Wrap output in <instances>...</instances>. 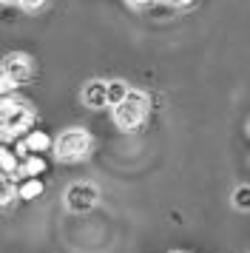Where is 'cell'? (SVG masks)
<instances>
[{"instance_id": "cell-16", "label": "cell", "mask_w": 250, "mask_h": 253, "mask_svg": "<svg viewBox=\"0 0 250 253\" xmlns=\"http://www.w3.org/2000/svg\"><path fill=\"white\" fill-rule=\"evenodd\" d=\"M193 0H179V6H191Z\"/></svg>"}, {"instance_id": "cell-3", "label": "cell", "mask_w": 250, "mask_h": 253, "mask_svg": "<svg viewBox=\"0 0 250 253\" xmlns=\"http://www.w3.org/2000/svg\"><path fill=\"white\" fill-rule=\"evenodd\" d=\"M88 148H91V137L85 131H77V128L60 134V139H57V157H60V160H68V162L83 160V157L88 154Z\"/></svg>"}, {"instance_id": "cell-14", "label": "cell", "mask_w": 250, "mask_h": 253, "mask_svg": "<svg viewBox=\"0 0 250 253\" xmlns=\"http://www.w3.org/2000/svg\"><path fill=\"white\" fill-rule=\"evenodd\" d=\"M43 3H45V0H20V6H23V9H40Z\"/></svg>"}, {"instance_id": "cell-6", "label": "cell", "mask_w": 250, "mask_h": 253, "mask_svg": "<svg viewBox=\"0 0 250 253\" xmlns=\"http://www.w3.org/2000/svg\"><path fill=\"white\" fill-rule=\"evenodd\" d=\"M83 100L88 108H102L108 105V83H88L85 91H83Z\"/></svg>"}, {"instance_id": "cell-13", "label": "cell", "mask_w": 250, "mask_h": 253, "mask_svg": "<svg viewBox=\"0 0 250 253\" xmlns=\"http://www.w3.org/2000/svg\"><path fill=\"white\" fill-rule=\"evenodd\" d=\"M11 196H14V185H11V176H9V173H3V196H0V202H3V205H9Z\"/></svg>"}, {"instance_id": "cell-11", "label": "cell", "mask_w": 250, "mask_h": 253, "mask_svg": "<svg viewBox=\"0 0 250 253\" xmlns=\"http://www.w3.org/2000/svg\"><path fill=\"white\" fill-rule=\"evenodd\" d=\"M233 205L242 208V211H248L250 208V185H242V188L233 191Z\"/></svg>"}, {"instance_id": "cell-9", "label": "cell", "mask_w": 250, "mask_h": 253, "mask_svg": "<svg viewBox=\"0 0 250 253\" xmlns=\"http://www.w3.org/2000/svg\"><path fill=\"white\" fill-rule=\"evenodd\" d=\"M45 171V160L40 157V154H26V162H23L20 173H26V176H37V173Z\"/></svg>"}, {"instance_id": "cell-1", "label": "cell", "mask_w": 250, "mask_h": 253, "mask_svg": "<svg viewBox=\"0 0 250 253\" xmlns=\"http://www.w3.org/2000/svg\"><path fill=\"white\" fill-rule=\"evenodd\" d=\"M148 114V97L142 91H131L125 97L123 103L114 108V120H117V126L125 128V131H134Z\"/></svg>"}, {"instance_id": "cell-7", "label": "cell", "mask_w": 250, "mask_h": 253, "mask_svg": "<svg viewBox=\"0 0 250 253\" xmlns=\"http://www.w3.org/2000/svg\"><path fill=\"white\" fill-rule=\"evenodd\" d=\"M26 148H29V154H43V151L51 148V137L45 131H40V128H32L26 134Z\"/></svg>"}, {"instance_id": "cell-15", "label": "cell", "mask_w": 250, "mask_h": 253, "mask_svg": "<svg viewBox=\"0 0 250 253\" xmlns=\"http://www.w3.org/2000/svg\"><path fill=\"white\" fill-rule=\"evenodd\" d=\"M159 3H168V6H179V0H159Z\"/></svg>"}, {"instance_id": "cell-2", "label": "cell", "mask_w": 250, "mask_h": 253, "mask_svg": "<svg viewBox=\"0 0 250 253\" xmlns=\"http://www.w3.org/2000/svg\"><path fill=\"white\" fill-rule=\"evenodd\" d=\"M0 117H3V139H11V134L17 137L20 131L32 126V108L26 103H14L9 97H3V105H0Z\"/></svg>"}, {"instance_id": "cell-8", "label": "cell", "mask_w": 250, "mask_h": 253, "mask_svg": "<svg viewBox=\"0 0 250 253\" xmlns=\"http://www.w3.org/2000/svg\"><path fill=\"white\" fill-rule=\"evenodd\" d=\"M17 194H20L23 199H34V196L43 194V182H40L37 176H26L20 182V188H17Z\"/></svg>"}, {"instance_id": "cell-17", "label": "cell", "mask_w": 250, "mask_h": 253, "mask_svg": "<svg viewBox=\"0 0 250 253\" xmlns=\"http://www.w3.org/2000/svg\"><path fill=\"white\" fill-rule=\"evenodd\" d=\"M3 3H9V0H3Z\"/></svg>"}, {"instance_id": "cell-5", "label": "cell", "mask_w": 250, "mask_h": 253, "mask_svg": "<svg viewBox=\"0 0 250 253\" xmlns=\"http://www.w3.org/2000/svg\"><path fill=\"white\" fill-rule=\"evenodd\" d=\"M3 74L17 85V83H23L32 74V60L26 57V54H9L6 63H3Z\"/></svg>"}, {"instance_id": "cell-4", "label": "cell", "mask_w": 250, "mask_h": 253, "mask_svg": "<svg viewBox=\"0 0 250 253\" xmlns=\"http://www.w3.org/2000/svg\"><path fill=\"white\" fill-rule=\"evenodd\" d=\"M97 199H100V191L91 182H74L66 191V205H68V211H74V213L91 211V208L97 205Z\"/></svg>"}, {"instance_id": "cell-10", "label": "cell", "mask_w": 250, "mask_h": 253, "mask_svg": "<svg viewBox=\"0 0 250 253\" xmlns=\"http://www.w3.org/2000/svg\"><path fill=\"white\" fill-rule=\"evenodd\" d=\"M128 94H131V88H128L125 83H120V80L108 83V105H111V108H117V105L128 97Z\"/></svg>"}, {"instance_id": "cell-12", "label": "cell", "mask_w": 250, "mask_h": 253, "mask_svg": "<svg viewBox=\"0 0 250 253\" xmlns=\"http://www.w3.org/2000/svg\"><path fill=\"white\" fill-rule=\"evenodd\" d=\"M0 162H3V173H14V168H17V160H14V157H11V151L9 148H3L0 151Z\"/></svg>"}]
</instances>
